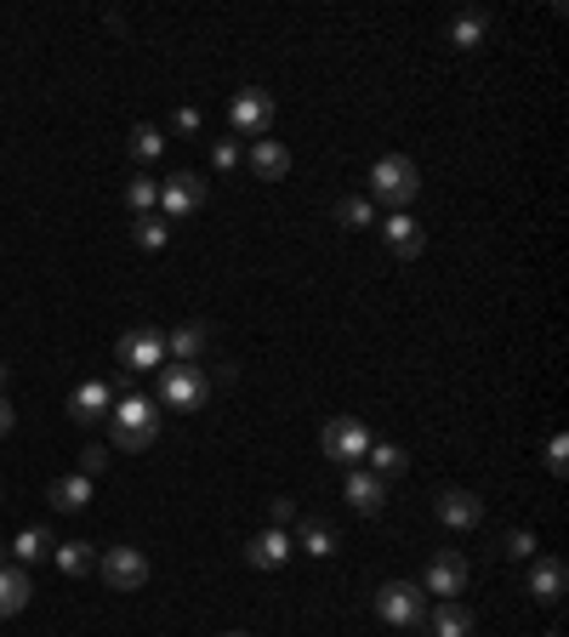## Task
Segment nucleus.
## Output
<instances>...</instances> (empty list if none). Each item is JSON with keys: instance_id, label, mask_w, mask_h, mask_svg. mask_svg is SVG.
Instances as JSON below:
<instances>
[{"instance_id": "nucleus-19", "label": "nucleus", "mask_w": 569, "mask_h": 637, "mask_svg": "<svg viewBox=\"0 0 569 637\" xmlns=\"http://www.w3.org/2000/svg\"><path fill=\"white\" fill-rule=\"evenodd\" d=\"M290 552H296V547H290V535H285V529H262L257 541L245 547V564H251V569H280Z\"/></svg>"}, {"instance_id": "nucleus-22", "label": "nucleus", "mask_w": 569, "mask_h": 637, "mask_svg": "<svg viewBox=\"0 0 569 637\" xmlns=\"http://www.w3.org/2000/svg\"><path fill=\"white\" fill-rule=\"evenodd\" d=\"M484 40H490V17L484 12H461L450 23V46H456V52H479Z\"/></svg>"}, {"instance_id": "nucleus-40", "label": "nucleus", "mask_w": 569, "mask_h": 637, "mask_svg": "<svg viewBox=\"0 0 569 637\" xmlns=\"http://www.w3.org/2000/svg\"><path fill=\"white\" fill-rule=\"evenodd\" d=\"M547 637H558V632H547Z\"/></svg>"}, {"instance_id": "nucleus-17", "label": "nucleus", "mask_w": 569, "mask_h": 637, "mask_svg": "<svg viewBox=\"0 0 569 637\" xmlns=\"http://www.w3.org/2000/svg\"><path fill=\"white\" fill-rule=\"evenodd\" d=\"M29 598H35V575H29V569H23V564L0 569V621L23 615V609H29Z\"/></svg>"}, {"instance_id": "nucleus-18", "label": "nucleus", "mask_w": 569, "mask_h": 637, "mask_svg": "<svg viewBox=\"0 0 569 637\" xmlns=\"http://www.w3.org/2000/svg\"><path fill=\"white\" fill-rule=\"evenodd\" d=\"M245 160H251V171L262 176V183H280V176H290V148L280 137H257Z\"/></svg>"}, {"instance_id": "nucleus-16", "label": "nucleus", "mask_w": 569, "mask_h": 637, "mask_svg": "<svg viewBox=\"0 0 569 637\" xmlns=\"http://www.w3.org/2000/svg\"><path fill=\"white\" fill-rule=\"evenodd\" d=\"M206 347H211V330L194 319V324H177L165 336V359H177V365H200L206 359Z\"/></svg>"}, {"instance_id": "nucleus-35", "label": "nucleus", "mask_w": 569, "mask_h": 637, "mask_svg": "<svg viewBox=\"0 0 569 637\" xmlns=\"http://www.w3.org/2000/svg\"><path fill=\"white\" fill-rule=\"evenodd\" d=\"M268 513H274V529H285V524H296V501L280 495V501H268Z\"/></svg>"}, {"instance_id": "nucleus-39", "label": "nucleus", "mask_w": 569, "mask_h": 637, "mask_svg": "<svg viewBox=\"0 0 569 637\" xmlns=\"http://www.w3.org/2000/svg\"><path fill=\"white\" fill-rule=\"evenodd\" d=\"M222 637H245V632H222Z\"/></svg>"}, {"instance_id": "nucleus-12", "label": "nucleus", "mask_w": 569, "mask_h": 637, "mask_svg": "<svg viewBox=\"0 0 569 637\" xmlns=\"http://www.w3.org/2000/svg\"><path fill=\"white\" fill-rule=\"evenodd\" d=\"M382 240H387V250H393V257H399V262H416V257H422V250H428L422 222H416V217H405V211H393V217L382 222Z\"/></svg>"}, {"instance_id": "nucleus-26", "label": "nucleus", "mask_w": 569, "mask_h": 637, "mask_svg": "<svg viewBox=\"0 0 569 637\" xmlns=\"http://www.w3.org/2000/svg\"><path fill=\"white\" fill-rule=\"evenodd\" d=\"M364 462H370V473H376V478H399V473L410 467V455H405L399 444H370Z\"/></svg>"}, {"instance_id": "nucleus-29", "label": "nucleus", "mask_w": 569, "mask_h": 637, "mask_svg": "<svg viewBox=\"0 0 569 637\" xmlns=\"http://www.w3.org/2000/svg\"><path fill=\"white\" fill-rule=\"evenodd\" d=\"M126 206H132L137 217H143V211H160V183H154L148 171H137L132 183H126Z\"/></svg>"}, {"instance_id": "nucleus-14", "label": "nucleus", "mask_w": 569, "mask_h": 637, "mask_svg": "<svg viewBox=\"0 0 569 637\" xmlns=\"http://www.w3.org/2000/svg\"><path fill=\"white\" fill-rule=\"evenodd\" d=\"M342 495H348L359 513H382V506H387V478H376L370 467H348V478H342Z\"/></svg>"}, {"instance_id": "nucleus-24", "label": "nucleus", "mask_w": 569, "mask_h": 637, "mask_svg": "<svg viewBox=\"0 0 569 637\" xmlns=\"http://www.w3.org/2000/svg\"><path fill=\"white\" fill-rule=\"evenodd\" d=\"M52 558H58V569H63L69 580H81V575H91V569H97V552H91L86 541H58V547H52Z\"/></svg>"}, {"instance_id": "nucleus-6", "label": "nucleus", "mask_w": 569, "mask_h": 637, "mask_svg": "<svg viewBox=\"0 0 569 637\" xmlns=\"http://www.w3.org/2000/svg\"><path fill=\"white\" fill-rule=\"evenodd\" d=\"M97 575H103L109 592H143L148 586V558H143V547H109L103 558H97Z\"/></svg>"}, {"instance_id": "nucleus-30", "label": "nucleus", "mask_w": 569, "mask_h": 637, "mask_svg": "<svg viewBox=\"0 0 569 637\" xmlns=\"http://www.w3.org/2000/svg\"><path fill=\"white\" fill-rule=\"evenodd\" d=\"M336 222H342V228H354V234H359V228H370V222H376V211H370V199L348 194V199H336Z\"/></svg>"}, {"instance_id": "nucleus-27", "label": "nucleus", "mask_w": 569, "mask_h": 637, "mask_svg": "<svg viewBox=\"0 0 569 637\" xmlns=\"http://www.w3.org/2000/svg\"><path fill=\"white\" fill-rule=\"evenodd\" d=\"M132 240H137L143 250H160V245L171 240V222H165L160 211H143V217L132 222Z\"/></svg>"}, {"instance_id": "nucleus-2", "label": "nucleus", "mask_w": 569, "mask_h": 637, "mask_svg": "<svg viewBox=\"0 0 569 637\" xmlns=\"http://www.w3.org/2000/svg\"><path fill=\"white\" fill-rule=\"evenodd\" d=\"M370 194H376L382 206L405 211L410 199L422 194V171H416V160H405V155H382L376 166H370Z\"/></svg>"}, {"instance_id": "nucleus-10", "label": "nucleus", "mask_w": 569, "mask_h": 637, "mask_svg": "<svg viewBox=\"0 0 569 637\" xmlns=\"http://www.w3.org/2000/svg\"><path fill=\"white\" fill-rule=\"evenodd\" d=\"M433 513L444 529H479L484 524V501L473 490H438L433 495Z\"/></svg>"}, {"instance_id": "nucleus-33", "label": "nucleus", "mask_w": 569, "mask_h": 637, "mask_svg": "<svg viewBox=\"0 0 569 637\" xmlns=\"http://www.w3.org/2000/svg\"><path fill=\"white\" fill-rule=\"evenodd\" d=\"M547 467L564 478L569 473V439H564V432H553V444H547Z\"/></svg>"}, {"instance_id": "nucleus-28", "label": "nucleus", "mask_w": 569, "mask_h": 637, "mask_svg": "<svg viewBox=\"0 0 569 637\" xmlns=\"http://www.w3.org/2000/svg\"><path fill=\"white\" fill-rule=\"evenodd\" d=\"M126 148H132V160H137V166H148V160H160V148H165V137H160V125H132V137H126Z\"/></svg>"}, {"instance_id": "nucleus-4", "label": "nucleus", "mask_w": 569, "mask_h": 637, "mask_svg": "<svg viewBox=\"0 0 569 637\" xmlns=\"http://www.w3.org/2000/svg\"><path fill=\"white\" fill-rule=\"evenodd\" d=\"M376 615L399 632H416V626H428V592L416 580H387L376 592Z\"/></svg>"}, {"instance_id": "nucleus-38", "label": "nucleus", "mask_w": 569, "mask_h": 637, "mask_svg": "<svg viewBox=\"0 0 569 637\" xmlns=\"http://www.w3.org/2000/svg\"><path fill=\"white\" fill-rule=\"evenodd\" d=\"M0 388H7V365H0Z\"/></svg>"}, {"instance_id": "nucleus-15", "label": "nucleus", "mask_w": 569, "mask_h": 637, "mask_svg": "<svg viewBox=\"0 0 569 637\" xmlns=\"http://www.w3.org/2000/svg\"><path fill=\"white\" fill-rule=\"evenodd\" d=\"M109 411H114V388H109V381H81V388L69 393V416L81 421V427L86 421H103Z\"/></svg>"}, {"instance_id": "nucleus-21", "label": "nucleus", "mask_w": 569, "mask_h": 637, "mask_svg": "<svg viewBox=\"0 0 569 637\" xmlns=\"http://www.w3.org/2000/svg\"><path fill=\"white\" fill-rule=\"evenodd\" d=\"M290 547H302L308 558H331V552H336V524L302 518V524H296V535H290Z\"/></svg>"}, {"instance_id": "nucleus-34", "label": "nucleus", "mask_w": 569, "mask_h": 637, "mask_svg": "<svg viewBox=\"0 0 569 637\" xmlns=\"http://www.w3.org/2000/svg\"><path fill=\"white\" fill-rule=\"evenodd\" d=\"M81 473H86V478H97V473H109V450H103V444H91V450H81Z\"/></svg>"}, {"instance_id": "nucleus-9", "label": "nucleus", "mask_w": 569, "mask_h": 637, "mask_svg": "<svg viewBox=\"0 0 569 637\" xmlns=\"http://www.w3.org/2000/svg\"><path fill=\"white\" fill-rule=\"evenodd\" d=\"M228 120H234V132L239 137H268V125H274V97H268L262 86H245L239 97H234V109H228Z\"/></svg>"}, {"instance_id": "nucleus-5", "label": "nucleus", "mask_w": 569, "mask_h": 637, "mask_svg": "<svg viewBox=\"0 0 569 637\" xmlns=\"http://www.w3.org/2000/svg\"><path fill=\"white\" fill-rule=\"evenodd\" d=\"M319 450L331 455V462L342 467H364V455H370V427L359 416H331L325 432H319Z\"/></svg>"}, {"instance_id": "nucleus-3", "label": "nucleus", "mask_w": 569, "mask_h": 637, "mask_svg": "<svg viewBox=\"0 0 569 637\" xmlns=\"http://www.w3.org/2000/svg\"><path fill=\"white\" fill-rule=\"evenodd\" d=\"M160 404L171 411H206L211 404V376L200 365H160Z\"/></svg>"}, {"instance_id": "nucleus-11", "label": "nucleus", "mask_w": 569, "mask_h": 637, "mask_svg": "<svg viewBox=\"0 0 569 637\" xmlns=\"http://www.w3.org/2000/svg\"><path fill=\"white\" fill-rule=\"evenodd\" d=\"M422 592H438V598L467 592V558L461 552H433L428 569H422Z\"/></svg>"}, {"instance_id": "nucleus-23", "label": "nucleus", "mask_w": 569, "mask_h": 637, "mask_svg": "<svg viewBox=\"0 0 569 637\" xmlns=\"http://www.w3.org/2000/svg\"><path fill=\"white\" fill-rule=\"evenodd\" d=\"M52 506L58 513H81V506H91V478L86 473H69L52 483Z\"/></svg>"}, {"instance_id": "nucleus-36", "label": "nucleus", "mask_w": 569, "mask_h": 637, "mask_svg": "<svg viewBox=\"0 0 569 637\" xmlns=\"http://www.w3.org/2000/svg\"><path fill=\"white\" fill-rule=\"evenodd\" d=\"M177 132H183V137L200 132V109H177Z\"/></svg>"}, {"instance_id": "nucleus-32", "label": "nucleus", "mask_w": 569, "mask_h": 637, "mask_svg": "<svg viewBox=\"0 0 569 637\" xmlns=\"http://www.w3.org/2000/svg\"><path fill=\"white\" fill-rule=\"evenodd\" d=\"M211 166H217V171H234V166H239V143L217 137V143H211Z\"/></svg>"}, {"instance_id": "nucleus-8", "label": "nucleus", "mask_w": 569, "mask_h": 637, "mask_svg": "<svg viewBox=\"0 0 569 637\" xmlns=\"http://www.w3.org/2000/svg\"><path fill=\"white\" fill-rule=\"evenodd\" d=\"M206 206V183L194 171H171V183H160V217L165 222H183Z\"/></svg>"}, {"instance_id": "nucleus-25", "label": "nucleus", "mask_w": 569, "mask_h": 637, "mask_svg": "<svg viewBox=\"0 0 569 637\" xmlns=\"http://www.w3.org/2000/svg\"><path fill=\"white\" fill-rule=\"evenodd\" d=\"M52 547H58V541H52V529H23L17 541H12V558H17L23 569H29V564H40V558L52 552Z\"/></svg>"}, {"instance_id": "nucleus-20", "label": "nucleus", "mask_w": 569, "mask_h": 637, "mask_svg": "<svg viewBox=\"0 0 569 637\" xmlns=\"http://www.w3.org/2000/svg\"><path fill=\"white\" fill-rule=\"evenodd\" d=\"M428 626H433V637H473L479 615H473V609H467V603L444 598V603H438V615H428Z\"/></svg>"}, {"instance_id": "nucleus-31", "label": "nucleus", "mask_w": 569, "mask_h": 637, "mask_svg": "<svg viewBox=\"0 0 569 637\" xmlns=\"http://www.w3.org/2000/svg\"><path fill=\"white\" fill-rule=\"evenodd\" d=\"M502 552H507V558H524V564H530V558H541V552H535V535H530V529H512Z\"/></svg>"}, {"instance_id": "nucleus-1", "label": "nucleus", "mask_w": 569, "mask_h": 637, "mask_svg": "<svg viewBox=\"0 0 569 637\" xmlns=\"http://www.w3.org/2000/svg\"><path fill=\"white\" fill-rule=\"evenodd\" d=\"M109 427H114V444L126 450V455H137V450H154V439H160V411H154V399H143V393L114 399Z\"/></svg>"}, {"instance_id": "nucleus-7", "label": "nucleus", "mask_w": 569, "mask_h": 637, "mask_svg": "<svg viewBox=\"0 0 569 637\" xmlns=\"http://www.w3.org/2000/svg\"><path fill=\"white\" fill-rule=\"evenodd\" d=\"M114 359L126 370H160L165 365V330L160 324H137L114 342Z\"/></svg>"}, {"instance_id": "nucleus-37", "label": "nucleus", "mask_w": 569, "mask_h": 637, "mask_svg": "<svg viewBox=\"0 0 569 637\" xmlns=\"http://www.w3.org/2000/svg\"><path fill=\"white\" fill-rule=\"evenodd\" d=\"M12 421H17V411H12L7 399H0V439H7V432H12Z\"/></svg>"}, {"instance_id": "nucleus-13", "label": "nucleus", "mask_w": 569, "mask_h": 637, "mask_svg": "<svg viewBox=\"0 0 569 637\" xmlns=\"http://www.w3.org/2000/svg\"><path fill=\"white\" fill-rule=\"evenodd\" d=\"M569 592V564L564 558H530V598L535 603H558Z\"/></svg>"}]
</instances>
